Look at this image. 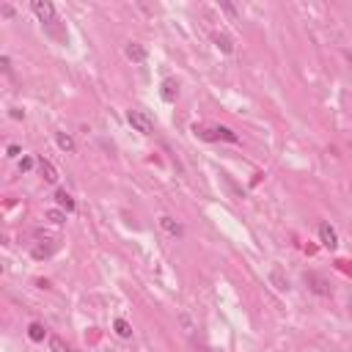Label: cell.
I'll return each instance as SVG.
<instances>
[{"label":"cell","mask_w":352,"mask_h":352,"mask_svg":"<svg viewBox=\"0 0 352 352\" xmlns=\"http://www.w3.org/2000/svg\"><path fill=\"white\" fill-rule=\"evenodd\" d=\"M196 135H201L204 140H228V143H239V135L228 127H207V130H198L196 127Z\"/></svg>","instance_id":"obj_1"},{"label":"cell","mask_w":352,"mask_h":352,"mask_svg":"<svg viewBox=\"0 0 352 352\" xmlns=\"http://www.w3.org/2000/svg\"><path fill=\"white\" fill-rule=\"evenodd\" d=\"M127 121H130L132 130H138L140 135L154 132V121H151V116L146 113V110H130V113H127Z\"/></svg>","instance_id":"obj_2"},{"label":"cell","mask_w":352,"mask_h":352,"mask_svg":"<svg viewBox=\"0 0 352 352\" xmlns=\"http://www.w3.org/2000/svg\"><path fill=\"white\" fill-rule=\"evenodd\" d=\"M319 239H322V245H325L327 250L338 248V234H336V228H333L330 223H319Z\"/></svg>","instance_id":"obj_3"},{"label":"cell","mask_w":352,"mask_h":352,"mask_svg":"<svg viewBox=\"0 0 352 352\" xmlns=\"http://www.w3.org/2000/svg\"><path fill=\"white\" fill-rule=\"evenodd\" d=\"M33 14H36L42 22H52L55 20V6H52L50 0H33Z\"/></svg>","instance_id":"obj_4"},{"label":"cell","mask_w":352,"mask_h":352,"mask_svg":"<svg viewBox=\"0 0 352 352\" xmlns=\"http://www.w3.org/2000/svg\"><path fill=\"white\" fill-rule=\"evenodd\" d=\"M124 55L130 58V61H135V63H143L146 61V47L138 44V42H130L124 47Z\"/></svg>","instance_id":"obj_5"},{"label":"cell","mask_w":352,"mask_h":352,"mask_svg":"<svg viewBox=\"0 0 352 352\" xmlns=\"http://www.w3.org/2000/svg\"><path fill=\"white\" fill-rule=\"evenodd\" d=\"M39 171H42L44 182H50V185H55V182H58V168L52 165L50 160H44V157H39Z\"/></svg>","instance_id":"obj_6"},{"label":"cell","mask_w":352,"mask_h":352,"mask_svg":"<svg viewBox=\"0 0 352 352\" xmlns=\"http://www.w3.org/2000/svg\"><path fill=\"white\" fill-rule=\"evenodd\" d=\"M176 97H179V85H176L173 77L162 80V99L165 102H176Z\"/></svg>","instance_id":"obj_7"},{"label":"cell","mask_w":352,"mask_h":352,"mask_svg":"<svg viewBox=\"0 0 352 352\" xmlns=\"http://www.w3.org/2000/svg\"><path fill=\"white\" fill-rule=\"evenodd\" d=\"M55 201H58V207L66 209V212H74V207H77V204H74V198L69 196L66 190H55Z\"/></svg>","instance_id":"obj_8"},{"label":"cell","mask_w":352,"mask_h":352,"mask_svg":"<svg viewBox=\"0 0 352 352\" xmlns=\"http://www.w3.org/2000/svg\"><path fill=\"white\" fill-rule=\"evenodd\" d=\"M160 228L165 234H173V237H179V234H182V226L173 218H168V215H165V218H160Z\"/></svg>","instance_id":"obj_9"},{"label":"cell","mask_w":352,"mask_h":352,"mask_svg":"<svg viewBox=\"0 0 352 352\" xmlns=\"http://www.w3.org/2000/svg\"><path fill=\"white\" fill-rule=\"evenodd\" d=\"M55 143L61 146L63 151H69V154L74 151V140H72V135H66V132H58L55 135Z\"/></svg>","instance_id":"obj_10"},{"label":"cell","mask_w":352,"mask_h":352,"mask_svg":"<svg viewBox=\"0 0 352 352\" xmlns=\"http://www.w3.org/2000/svg\"><path fill=\"white\" fill-rule=\"evenodd\" d=\"M270 278H273V284H275V289H281V292H286L289 289V281L284 278V273H281L278 267L273 270V273H270Z\"/></svg>","instance_id":"obj_11"},{"label":"cell","mask_w":352,"mask_h":352,"mask_svg":"<svg viewBox=\"0 0 352 352\" xmlns=\"http://www.w3.org/2000/svg\"><path fill=\"white\" fill-rule=\"evenodd\" d=\"M212 42L218 44V50H223V52H231V50H234L231 39H228L226 33H215V36H212Z\"/></svg>","instance_id":"obj_12"},{"label":"cell","mask_w":352,"mask_h":352,"mask_svg":"<svg viewBox=\"0 0 352 352\" xmlns=\"http://www.w3.org/2000/svg\"><path fill=\"white\" fill-rule=\"evenodd\" d=\"M306 281H308V284H314V292H319V295H327V284L319 278V275L308 273V275H306Z\"/></svg>","instance_id":"obj_13"},{"label":"cell","mask_w":352,"mask_h":352,"mask_svg":"<svg viewBox=\"0 0 352 352\" xmlns=\"http://www.w3.org/2000/svg\"><path fill=\"white\" fill-rule=\"evenodd\" d=\"M113 327H116V333H119L121 338H132V325L127 319H116Z\"/></svg>","instance_id":"obj_14"},{"label":"cell","mask_w":352,"mask_h":352,"mask_svg":"<svg viewBox=\"0 0 352 352\" xmlns=\"http://www.w3.org/2000/svg\"><path fill=\"white\" fill-rule=\"evenodd\" d=\"M50 349H52V352H72V347H69V344L63 341L61 336H52V338H50Z\"/></svg>","instance_id":"obj_15"},{"label":"cell","mask_w":352,"mask_h":352,"mask_svg":"<svg viewBox=\"0 0 352 352\" xmlns=\"http://www.w3.org/2000/svg\"><path fill=\"white\" fill-rule=\"evenodd\" d=\"M28 336H31V341H42V338H44V325L33 322V325L28 327Z\"/></svg>","instance_id":"obj_16"},{"label":"cell","mask_w":352,"mask_h":352,"mask_svg":"<svg viewBox=\"0 0 352 352\" xmlns=\"http://www.w3.org/2000/svg\"><path fill=\"white\" fill-rule=\"evenodd\" d=\"M47 220H50V223H55V226H61V223L66 220V215H63L61 209H50V212H47Z\"/></svg>","instance_id":"obj_17"},{"label":"cell","mask_w":352,"mask_h":352,"mask_svg":"<svg viewBox=\"0 0 352 352\" xmlns=\"http://www.w3.org/2000/svg\"><path fill=\"white\" fill-rule=\"evenodd\" d=\"M31 168H33V160H31V157H22V160H20V171H31Z\"/></svg>","instance_id":"obj_18"},{"label":"cell","mask_w":352,"mask_h":352,"mask_svg":"<svg viewBox=\"0 0 352 352\" xmlns=\"http://www.w3.org/2000/svg\"><path fill=\"white\" fill-rule=\"evenodd\" d=\"M9 157H20V146H9Z\"/></svg>","instance_id":"obj_19"},{"label":"cell","mask_w":352,"mask_h":352,"mask_svg":"<svg viewBox=\"0 0 352 352\" xmlns=\"http://www.w3.org/2000/svg\"><path fill=\"white\" fill-rule=\"evenodd\" d=\"M349 314H352V300H349Z\"/></svg>","instance_id":"obj_20"}]
</instances>
